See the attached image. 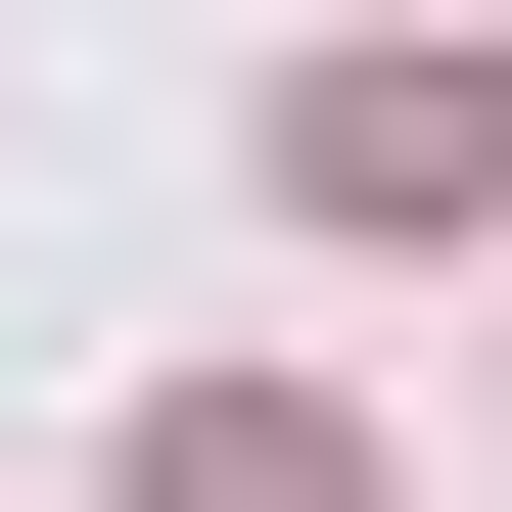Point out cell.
<instances>
[{
	"instance_id": "1",
	"label": "cell",
	"mask_w": 512,
	"mask_h": 512,
	"mask_svg": "<svg viewBox=\"0 0 512 512\" xmlns=\"http://www.w3.org/2000/svg\"><path fill=\"white\" fill-rule=\"evenodd\" d=\"M280 187H326V233H512V47H326Z\"/></svg>"
},
{
	"instance_id": "2",
	"label": "cell",
	"mask_w": 512,
	"mask_h": 512,
	"mask_svg": "<svg viewBox=\"0 0 512 512\" xmlns=\"http://www.w3.org/2000/svg\"><path fill=\"white\" fill-rule=\"evenodd\" d=\"M140 512H373V466H326V419H187V466H140Z\"/></svg>"
}]
</instances>
